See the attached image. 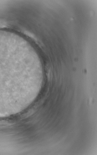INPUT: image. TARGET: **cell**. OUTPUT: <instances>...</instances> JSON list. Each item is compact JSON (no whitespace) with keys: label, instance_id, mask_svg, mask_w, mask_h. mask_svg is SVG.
I'll return each instance as SVG.
<instances>
[{"label":"cell","instance_id":"obj_1","mask_svg":"<svg viewBox=\"0 0 97 155\" xmlns=\"http://www.w3.org/2000/svg\"><path fill=\"white\" fill-rule=\"evenodd\" d=\"M14 50L10 46L0 43V107L9 105L15 101L17 74Z\"/></svg>","mask_w":97,"mask_h":155}]
</instances>
